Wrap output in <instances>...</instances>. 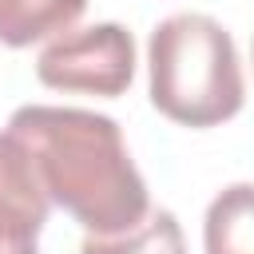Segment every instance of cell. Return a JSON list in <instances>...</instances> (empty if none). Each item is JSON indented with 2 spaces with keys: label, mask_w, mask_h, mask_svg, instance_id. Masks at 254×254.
I'll list each match as a JSON object with an SVG mask.
<instances>
[{
  "label": "cell",
  "mask_w": 254,
  "mask_h": 254,
  "mask_svg": "<svg viewBox=\"0 0 254 254\" xmlns=\"http://www.w3.org/2000/svg\"><path fill=\"white\" fill-rule=\"evenodd\" d=\"M87 0H0V44L28 48L36 40L67 32L83 16Z\"/></svg>",
  "instance_id": "obj_6"
},
{
  "label": "cell",
  "mask_w": 254,
  "mask_h": 254,
  "mask_svg": "<svg viewBox=\"0 0 254 254\" xmlns=\"http://www.w3.org/2000/svg\"><path fill=\"white\" fill-rule=\"evenodd\" d=\"M8 131L32 151L48 198L87 234H127L151 214L147 183L111 115L28 103L12 111Z\"/></svg>",
  "instance_id": "obj_1"
},
{
  "label": "cell",
  "mask_w": 254,
  "mask_h": 254,
  "mask_svg": "<svg viewBox=\"0 0 254 254\" xmlns=\"http://www.w3.org/2000/svg\"><path fill=\"white\" fill-rule=\"evenodd\" d=\"M151 103L183 127H218L242 111L246 83L230 32L202 12L167 16L147 40Z\"/></svg>",
  "instance_id": "obj_2"
},
{
  "label": "cell",
  "mask_w": 254,
  "mask_h": 254,
  "mask_svg": "<svg viewBox=\"0 0 254 254\" xmlns=\"http://www.w3.org/2000/svg\"><path fill=\"white\" fill-rule=\"evenodd\" d=\"M206 254H254V183H230L214 194L202 222Z\"/></svg>",
  "instance_id": "obj_5"
},
{
  "label": "cell",
  "mask_w": 254,
  "mask_h": 254,
  "mask_svg": "<svg viewBox=\"0 0 254 254\" xmlns=\"http://www.w3.org/2000/svg\"><path fill=\"white\" fill-rule=\"evenodd\" d=\"M79 254H187V242L171 210H151L127 234H111V238L87 234L79 242Z\"/></svg>",
  "instance_id": "obj_7"
},
{
  "label": "cell",
  "mask_w": 254,
  "mask_h": 254,
  "mask_svg": "<svg viewBox=\"0 0 254 254\" xmlns=\"http://www.w3.org/2000/svg\"><path fill=\"white\" fill-rule=\"evenodd\" d=\"M48 206L52 198L40 183L32 151L12 131H0V254H36Z\"/></svg>",
  "instance_id": "obj_4"
},
{
  "label": "cell",
  "mask_w": 254,
  "mask_h": 254,
  "mask_svg": "<svg viewBox=\"0 0 254 254\" xmlns=\"http://www.w3.org/2000/svg\"><path fill=\"white\" fill-rule=\"evenodd\" d=\"M36 75L44 87H56V91L115 99L135 79V40L123 24H111V20L79 32H64L40 52Z\"/></svg>",
  "instance_id": "obj_3"
}]
</instances>
